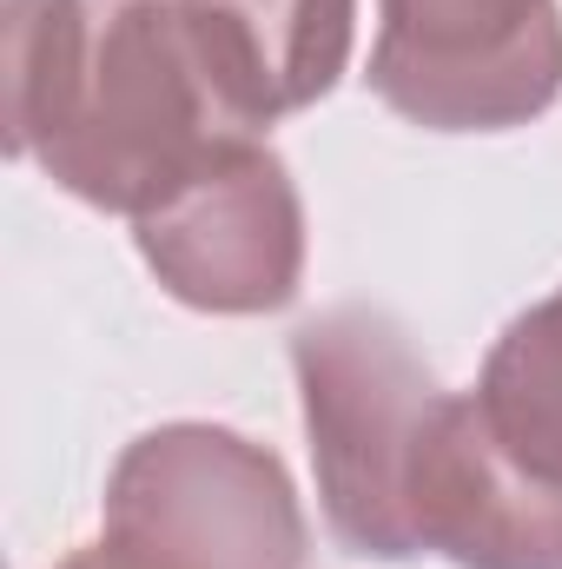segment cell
<instances>
[{
    "mask_svg": "<svg viewBox=\"0 0 562 569\" xmlns=\"http://www.w3.org/2000/svg\"><path fill=\"white\" fill-rule=\"evenodd\" d=\"M140 259L179 305L212 318L284 311L304 284V206L265 140L232 146L133 219Z\"/></svg>",
    "mask_w": 562,
    "mask_h": 569,
    "instance_id": "cell-5",
    "label": "cell"
},
{
    "mask_svg": "<svg viewBox=\"0 0 562 569\" xmlns=\"http://www.w3.org/2000/svg\"><path fill=\"white\" fill-rule=\"evenodd\" d=\"M259 127L318 107L351 67L358 0H192Z\"/></svg>",
    "mask_w": 562,
    "mask_h": 569,
    "instance_id": "cell-7",
    "label": "cell"
},
{
    "mask_svg": "<svg viewBox=\"0 0 562 569\" xmlns=\"http://www.w3.org/2000/svg\"><path fill=\"white\" fill-rule=\"evenodd\" d=\"M476 405L503 450L562 490V284L503 325L483 358Z\"/></svg>",
    "mask_w": 562,
    "mask_h": 569,
    "instance_id": "cell-8",
    "label": "cell"
},
{
    "mask_svg": "<svg viewBox=\"0 0 562 569\" xmlns=\"http://www.w3.org/2000/svg\"><path fill=\"white\" fill-rule=\"evenodd\" d=\"M411 537L456 569H562V490L503 450L476 391H443L423 430Z\"/></svg>",
    "mask_w": 562,
    "mask_h": 569,
    "instance_id": "cell-6",
    "label": "cell"
},
{
    "mask_svg": "<svg viewBox=\"0 0 562 569\" xmlns=\"http://www.w3.org/2000/svg\"><path fill=\"white\" fill-rule=\"evenodd\" d=\"M245 140L265 127L192 0H93L80 73L33 166L80 206L140 219Z\"/></svg>",
    "mask_w": 562,
    "mask_h": 569,
    "instance_id": "cell-1",
    "label": "cell"
},
{
    "mask_svg": "<svg viewBox=\"0 0 562 569\" xmlns=\"http://www.w3.org/2000/svg\"><path fill=\"white\" fill-rule=\"evenodd\" d=\"M291 371L318 470L324 530L351 557L411 563V477L443 405L411 331L378 305H331L291 331Z\"/></svg>",
    "mask_w": 562,
    "mask_h": 569,
    "instance_id": "cell-2",
    "label": "cell"
},
{
    "mask_svg": "<svg viewBox=\"0 0 562 569\" xmlns=\"http://www.w3.org/2000/svg\"><path fill=\"white\" fill-rule=\"evenodd\" d=\"M53 569H140L127 550H113V543H87V550H73V557H60Z\"/></svg>",
    "mask_w": 562,
    "mask_h": 569,
    "instance_id": "cell-10",
    "label": "cell"
},
{
    "mask_svg": "<svg viewBox=\"0 0 562 569\" xmlns=\"http://www.w3.org/2000/svg\"><path fill=\"white\" fill-rule=\"evenodd\" d=\"M371 93L423 133H510L562 93L556 0H378Z\"/></svg>",
    "mask_w": 562,
    "mask_h": 569,
    "instance_id": "cell-4",
    "label": "cell"
},
{
    "mask_svg": "<svg viewBox=\"0 0 562 569\" xmlns=\"http://www.w3.org/2000/svg\"><path fill=\"white\" fill-rule=\"evenodd\" d=\"M93 33V0H7L0 20V87H7V152L33 159L53 127L80 53Z\"/></svg>",
    "mask_w": 562,
    "mask_h": 569,
    "instance_id": "cell-9",
    "label": "cell"
},
{
    "mask_svg": "<svg viewBox=\"0 0 562 569\" xmlns=\"http://www.w3.org/2000/svg\"><path fill=\"white\" fill-rule=\"evenodd\" d=\"M107 543L140 569H304L311 523L279 450L225 425H159L107 477Z\"/></svg>",
    "mask_w": 562,
    "mask_h": 569,
    "instance_id": "cell-3",
    "label": "cell"
}]
</instances>
